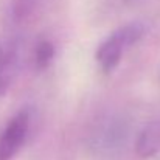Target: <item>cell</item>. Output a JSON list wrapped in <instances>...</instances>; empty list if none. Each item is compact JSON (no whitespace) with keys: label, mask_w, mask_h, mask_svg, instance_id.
Instances as JSON below:
<instances>
[{"label":"cell","mask_w":160,"mask_h":160,"mask_svg":"<svg viewBox=\"0 0 160 160\" xmlns=\"http://www.w3.org/2000/svg\"><path fill=\"white\" fill-rule=\"evenodd\" d=\"M146 33V27L142 22H131L113 33H110L106 39L100 44L97 48V62L101 68V72L110 73L118 67L121 62V58L126 50H129L132 45H135Z\"/></svg>","instance_id":"obj_1"},{"label":"cell","mask_w":160,"mask_h":160,"mask_svg":"<svg viewBox=\"0 0 160 160\" xmlns=\"http://www.w3.org/2000/svg\"><path fill=\"white\" fill-rule=\"evenodd\" d=\"M33 123L31 109L25 107L14 113L0 131V160H12L28 140Z\"/></svg>","instance_id":"obj_2"},{"label":"cell","mask_w":160,"mask_h":160,"mask_svg":"<svg viewBox=\"0 0 160 160\" xmlns=\"http://www.w3.org/2000/svg\"><path fill=\"white\" fill-rule=\"evenodd\" d=\"M135 152L142 159L154 157L160 152V120L149 121L135 138Z\"/></svg>","instance_id":"obj_5"},{"label":"cell","mask_w":160,"mask_h":160,"mask_svg":"<svg viewBox=\"0 0 160 160\" xmlns=\"http://www.w3.org/2000/svg\"><path fill=\"white\" fill-rule=\"evenodd\" d=\"M20 65V45L14 38H0V97L12 86Z\"/></svg>","instance_id":"obj_3"},{"label":"cell","mask_w":160,"mask_h":160,"mask_svg":"<svg viewBox=\"0 0 160 160\" xmlns=\"http://www.w3.org/2000/svg\"><path fill=\"white\" fill-rule=\"evenodd\" d=\"M129 128L126 126V121L123 118L109 117L97 128L93 134V145L103 152H113L124 143Z\"/></svg>","instance_id":"obj_4"},{"label":"cell","mask_w":160,"mask_h":160,"mask_svg":"<svg viewBox=\"0 0 160 160\" xmlns=\"http://www.w3.org/2000/svg\"><path fill=\"white\" fill-rule=\"evenodd\" d=\"M54 58V45L48 39H42L38 42L34 48V65L38 70H45Z\"/></svg>","instance_id":"obj_7"},{"label":"cell","mask_w":160,"mask_h":160,"mask_svg":"<svg viewBox=\"0 0 160 160\" xmlns=\"http://www.w3.org/2000/svg\"><path fill=\"white\" fill-rule=\"evenodd\" d=\"M44 0H11L9 17L14 25H25L36 17Z\"/></svg>","instance_id":"obj_6"}]
</instances>
